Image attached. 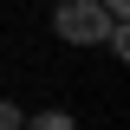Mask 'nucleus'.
<instances>
[{"mask_svg": "<svg viewBox=\"0 0 130 130\" xmlns=\"http://www.w3.org/2000/svg\"><path fill=\"white\" fill-rule=\"evenodd\" d=\"M52 32H59L65 46H104L111 20H104L98 0H59V7H52Z\"/></svg>", "mask_w": 130, "mask_h": 130, "instance_id": "obj_1", "label": "nucleus"}, {"mask_svg": "<svg viewBox=\"0 0 130 130\" xmlns=\"http://www.w3.org/2000/svg\"><path fill=\"white\" fill-rule=\"evenodd\" d=\"M26 130H78V124H72L65 111H39V117H26Z\"/></svg>", "mask_w": 130, "mask_h": 130, "instance_id": "obj_2", "label": "nucleus"}, {"mask_svg": "<svg viewBox=\"0 0 130 130\" xmlns=\"http://www.w3.org/2000/svg\"><path fill=\"white\" fill-rule=\"evenodd\" d=\"M0 130H26V111H20L13 98H0Z\"/></svg>", "mask_w": 130, "mask_h": 130, "instance_id": "obj_3", "label": "nucleus"}, {"mask_svg": "<svg viewBox=\"0 0 130 130\" xmlns=\"http://www.w3.org/2000/svg\"><path fill=\"white\" fill-rule=\"evenodd\" d=\"M98 7H104V20H111V26H124V13H130V0H98Z\"/></svg>", "mask_w": 130, "mask_h": 130, "instance_id": "obj_4", "label": "nucleus"}]
</instances>
